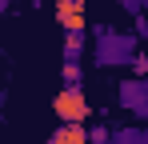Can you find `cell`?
I'll return each instance as SVG.
<instances>
[{"mask_svg": "<svg viewBox=\"0 0 148 144\" xmlns=\"http://www.w3.org/2000/svg\"><path fill=\"white\" fill-rule=\"evenodd\" d=\"M108 136H112L108 124H92V128H88V144H108Z\"/></svg>", "mask_w": 148, "mask_h": 144, "instance_id": "30bf717a", "label": "cell"}, {"mask_svg": "<svg viewBox=\"0 0 148 144\" xmlns=\"http://www.w3.org/2000/svg\"><path fill=\"white\" fill-rule=\"evenodd\" d=\"M48 144H88V128L84 124H56Z\"/></svg>", "mask_w": 148, "mask_h": 144, "instance_id": "8992f818", "label": "cell"}, {"mask_svg": "<svg viewBox=\"0 0 148 144\" xmlns=\"http://www.w3.org/2000/svg\"><path fill=\"white\" fill-rule=\"evenodd\" d=\"M116 104H120L128 116L148 120V80H140V76L120 80V88H116Z\"/></svg>", "mask_w": 148, "mask_h": 144, "instance_id": "3957f363", "label": "cell"}, {"mask_svg": "<svg viewBox=\"0 0 148 144\" xmlns=\"http://www.w3.org/2000/svg\"><path fill=\"white\" fill-rule=\"evenodd\" d=\"M8 8H12V0H0V16H8Z\"/></svg>", "mask_w": 148, "mask_h": 144, "instance_id": "4fadbf2b", "label": "cell"}, {"mask_svg": "<svg viewBox=\"0 0 148 144\" xmlns=\"http://www.w3.org/2000/svg\"><path fill=\"white\" fill-rule=\"evenodd\" d=\"M52 112H56V120H60V124H84V120L92 116L84 88H60V92H56V100H52Z\"/></svg>", "mask_w": 148, "mask_h": 144, "instance_id": "7a4b0ae2", "label": "cell"}, {"mask_svg": "<svg viewBox=\"0 0 148 144\" xmlns=\"http://www.w3.org/2000/svg\"><path fill=\"white\" fill-rule=\"evenodd\" d=\"M112 4L124 8L128 16H144V12H148V0H112Z\"/></svg>", "mask_w": 148, "mask_h": 144, "instance_id": "9c48e42d", "label": "cell"}, {"mask_svg": "<svg viewBox=\"0 0 148 144\" xmlns=\"http://www.w3.org/2000/svg\"><path fill=\"white\" fill-rule=\"evenodd\" d=\"M108 144H148V124H128V128H112Z\"/></svg>", "mask_w": 148, "mask_h": 144, "instance_id": "52a82bcc", "label": "cell"}, {"mask_svg": "<svg viewBox=\"0 0 148 144\" xmlns=\"http://www.w3.org/2000/svg\"><path fill=\"white\" fill-rule=\"evenodd\" d=\"M56 20L60 28H84V0H56Z\"/></svg>", "mask_w": 148, "mask_h": 144, "instance_id": "5b68a950", "label": "cell"}, {"mask_svg": "<svg viewBox=\"0 0 148 144\" xmlns=\"http://www.w3.org/2000/svg\"><path fill=\"white\" fill-rule=\"evenodd\" d=\"M60 76H64V88H80V84H84V68H80V64H64Z\"/></svg>", "mask_w": 148, "mask_h": 144, "instance_id": "ba28073f", "label": "cell"}, {"mask_svg": "<svg viewBox=\"0 0 148 144\" xmlns=\"http://www.w3.org/2000/svg\"><path fill=\"white\" fill-rule=\"evenodd\" d=\"M60 52H64V64H80L84 52H88V28H68Z\"/></svg>", "mask_w": 148, "mask_h": 144, "instance_id": "277c9868", "label": "cell"}, {"mask_svg": "<svg viewBox=\"0 0 148 144\" xmlns=\"http://www.w3.org/2000/svg\"><path fill=\"white\" fill-rule=\"evenodd\" d=\"M140 40L132 32H116L108 24H92V64L96 68H132Z\"/></svg>", "mask_w": 148, "mask_h": 144, "instance_id": "6da1fadb", "label": "cell"}, {"mask_svg": "<svg viewBox=\"0 0 148 144\" xmlns=\"http://www.w3.org/2000/svg\"><path fill=\"white\" fill-rule=\"evenodd\" d=\"M136 40H148V16H136V28H132Z\"/></svg>", "mask_w": 148, "mask_h": 144, "instance_id": "7c38bea8", "label": "cell"}, {"mask_svg": "<svg viewBox=\"0 0 148 144\" xmlns=\"http://www.w3.org/2000/svg\"><path fill=\"white\" fill-rule=\"evenodd\" d=\"M132 72H136L140 80H148V56H144V52H136V60H132Z\"/></svg>", "mask_w": 148, "mask_h": 144, "instance_id": "8fae6325", "label": "cell"}]
</instances>
